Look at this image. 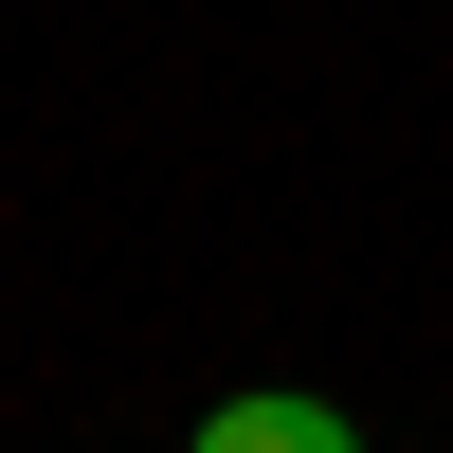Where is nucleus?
Wrapping results in <instances>:
<instances>
[{"mask_svg": "<svg viewBox=\"0 0 453 453\" xmlns=\"http://www.w3.org/2000/svg\"><path fill=\"white\" fill-rule=\"evenodd\" d=\"M200 453H363V418H326V399H290V381H254V399H218Z\"/></svg>", "mask_w": 453, "mask_h": 453, "instance_id": "1", "label": "nucleus"}]
</instances>
